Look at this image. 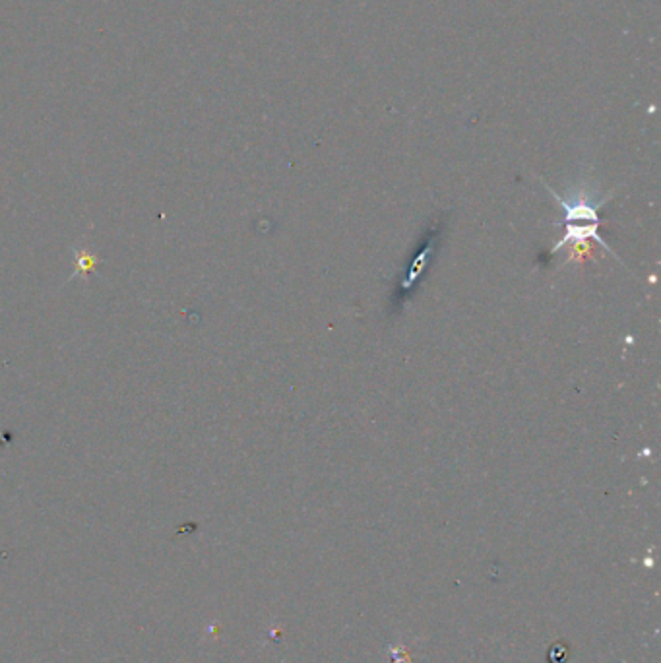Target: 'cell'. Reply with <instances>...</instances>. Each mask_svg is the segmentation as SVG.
<instances>
[{
  "mask_svg": "<svg viewBox=\"0 0 661 663\" xmlns=\"http://www.w3.org/2000/svg\"><path fill=\"white\" fill-rule=\"evenodd\" d=\"M547 186V190L551 193L555 200L561 204L562 211H564V223H576V221H584L590 225H601V218H599V208H601L605 202L611 200L613 194L605 196L601 200H595L592 193L587 190L586 186L578 188L576 193L569 196V198H562L559 194L552 190L551 186Z\"/></svg>",
  "mask_w": 661,
  "mask_h": 663,
  "instance_id": "cell-1",
  "label": "cell"
},
{
  "mask_svg": "<svg viewBox=\"0 0 661 663\" xmlns=\"http://www.w3.org/2000/svg\"><path fill=\"white\" fill-rule=\"evenodd\" d=\"M76 258H78V274H90L93 266L97 264V258L90 254V252L78 251L76 252Z\"/></svg>",
  "mask_w": 661,
  "mask_h": 663,
  "instance_id": "cell-2",
  "label": "cell"
}]
</instances>
